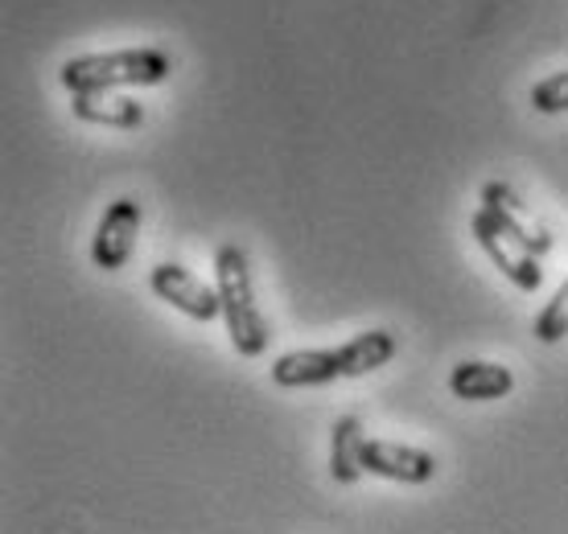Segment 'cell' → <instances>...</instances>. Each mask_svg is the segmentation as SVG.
<instances>
[{"mask_svg":"<svg viewBox=\"0 0 568 534\" xmlns=\"http://www.w3.org/2000/svg\"><path fill=\"white\" fill-rule=\"evenodd\" d=\"M449 391L466 403H490L515 391V374L498 362H462L449 374Z\"/></svg>","mask_w":568,"mask_h":534,"instance_id":"10","label":"cell"},{"mask_svg":"<svg viewBox=\"0 0 568 534\" xmlns=\"http://www.w3.org/2000/svg\"><path fill=\"white\" fill-rule=\"evenodd\" d=\"M149 284H153V292L161 296L165 305L185 312L190 321L206 325V321H214V317H223V296H219V288L202 284L199 276L185 271L182 264H156Z\"/></svg>","mask_w":568,"mask_h":534,"instance_id":"5","label":"cell"},{"mask_svg":"<svg viewBox=\"0 0 568 534\" xmlns=\"http://www.w3.org/2000/svg\"><path fill=\"white\" fill-rule=\"evenodd\" d=\"M483 206L490 214H495L498 223L511 230L515 239L524 243L531 255H548L552 251V235H548V226L531 214V206H527L524 197L515 194L507 182H486L483 185Z\"/></svg>","mask_w":568,"mask_h":534,"instance_id":"6","label":"cell"},{"mask_svg":"<svg viewBox=\"0 0 568 534\" xmlns=\"http://www.w3.org/2000/svg\"><path fill=\"white\" fill-rule=\"evenodd\" d=\"M544 346H552V341H565L568 338V276L565 284L552 292V300L544 305V312L536 317V329H531Z\"/></svg>","mask_w":568,"mask_h":534,"instance_id":"13","label":"cell"},{"mask_svg":"<svg viewBox=\"0 0 568 534\" xmlns=\"http://www.w3.org/2000/svg\"><path fill=\"white\" fill-rule=\"evenodd\" d=\"M531 107L544 115L568 112V71L548 74V79H540V83L531 86Z\"/></svg>","mask_w":568,"mask_h":534,"instance_id":"14","label":"cell"},{"mask_svg":"<svg viewBox=\"0 0 568 534\" xmlns=\"http://www.w3.org/2000/svg\"><path fill=\"white\" fill-rule=\"evenodd\" d=\"M173 71V58L165 50H115V54H83L62 62V86L71 95L83 91H115V86H156Z\"/></svg>","mask_w":568,"mask_h":534,"instance_id":"2","label":"cell"},{"mask_svg":"<svg viewBox=\"0 0 568 534\" xmlns=\"http://www.w3.org/2000/svg\"><path fill=\"white\" fill-rule=\"evenodd\" d=\"M396 338L387 333V329H367V333H358L355 341H346L338 346V362H342V379H363L371 370H379L396 358Z\"/></svg>","mask_w":568,"mask_h":534,"instance_id":"12","label":"cell"},{"mask_svg":"<svg viewBox=\"0 0 568 534\" xmlns=\"http://www.w3.org/2000/svg\"><path fill=\"white\" fill-rule=\"evenodd\" d=\"M342 379V362L338 350H293L281 353L272 362V382L276 387H288V391H301V387H326V382Z\"/></svg>","mask_w":568,"mask_h":534,"instance_id":"8","label":"cell"},{"mask_svg":"<svg viewBox=\"0 0 568 534\" xmlns=\"http://www.w3.org/2000/svg\"><path fill=\"white\" fill-rule=\"evenodd\" d=\"M214 288L223 296V321H227L231 346L243 358H260L268 350V321L256 305V292H252V267H247V255L235 243H223L214 251Z\"/></svg>","mask_w":568,"mask_h":534,"instance_id":"1","label":"cell"},{"mask_svg":"<svg viewBox=\"0 0 568 534\" xmlns=\"http://www.w3.org/2000/svg\"><path fill=\"white\" fill-rule=\"evenodd\" d=\"M363 452H367V432L355 415H342L334 423V437H329V477L338 485H355L367 464H363Z\"/></svg>","mask_w":568,"mask_h":534,"instance_id":"11","label":"cell"},{"mask_svg":"<svg viewBox=\"0 0 568 534\" xmlns=\"http://www.w3.org/2000/svg\"><path fill=\"white\" fill-rule=\"evenodd\" d=\"M363 464H367V473L399 481V485H425V481L437 477V456L433 452L396 444V440H367Z\"/></svg>","mask_w":568,"mask_h":534,"instance_id":"7","label":"cell"},{"mask_svg":"<svg viewBox=\"0 0 568 534\" xmlns=\"http://www.w3.org/2000/svg\"><path fill=\"white\" fill-rule=\"evenodd\" d=\"M469 230H474L478 247L490 255V264H495L498 271H503L515 288H519V292H540V284H544L540 255L527 251L524 243L515 239L511 230L498 223L486 206H483V210H474V218H469Z\"/></svg>","mask_w":568,"mask_h":534,"instance_id":"3","label":"cell"},{"mask_svg":"<svg viewBox=\"0 0 568 534\" xmlns=\"http://www.w3.org/2000/svg\"><path fill=\"white\" fill-rule=\"evenodd\" d=\"M71 112L74 120L95 127H141L144 124V107L129 95H115V91H83V95H71Z\"/></svg>","mask_w":568,"mask_h":534,"instance_id":"9","label":"cell"},{"mask_svg":"<svg viewBox=\"0 0 568 534\" xmlns=\"http://www.w3.org/2000/svg\"><path fill=\"white\" fill-rule=\"evenodd\" d=\"M141 202L136 197H120L103 210L100 226H95V239H91V264L100 271H120L129 264L132 247H136V235H141Z\"/></svg>","mask_w":568,"mask_h":534,"instance_id":"4","label":"cell"}]
</instances>
